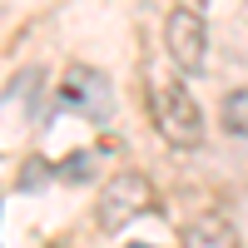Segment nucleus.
<instances>
[{
    "instance_id": "nucleus-1",
    "label": "nucleus",
    "mask_w": 248,
    "mask_h": 248,
    "mask_svg": "<svg viewBox=\"0 0 248 248\" xmlns=\"http://www.w3.org/2000/svg\"><path fill=\"white\" fill-rule=\"evenodd\" d=\"M149 109H154L159 134L169 139L174 149H199V139H203V114H199V105H194V94L184 90V79L149 75Z\"/></svg>"
},
{
    "instance_id": "nucleus-8",
    "label": "nucleus",
    "mask_w": 248,
    "mask_h": 248,
    "mask_svg": "<svg viewBox=\"0 0 248 248\" xmlns=\"http://www.w3.org/2000/svg\"><path fill=\"white\" fill-rule=\"evenodd\" d=\"M134 248H149V243H134Z\"/></svg>"
},
{
    "instance_id": "nucleus-7",
    "label": "nucleus",
    "mask_w": 248,
    "mask_h": 248,
    "mask_svg": "<svg viewBox=\"0 0 248 248\" xmlns=\"http://www.w3.org/2000/svg\"><path fill=\"white\" fill-rule=\"evenodd\" d=\"M85 169H94V159H90V154H75V159H65V164H60V179L79 184V179H90Z\"/></svg>"
},
{
    "instance_id": "nucleus-2",
    "label": "nucleus",
    "mask_w": 248,
    "mask_h": 248,
    "mask_svg": "<svg viewBox=\"0 0 248 248\" xmlns=\"http://www.w3.org/2000/svg\"><path fill=\"white\" fill-rule=\"evenodd\" d=\"M154 209V184L149 174H139V169H119L105 179V189H99V203H94V223L105 233H119L124 223H134Z\"/></svg>"
},
{
    "instance_id": "nucleus-6",
    "label": "nucleus",
    "mask_w": 248,
    "mask_h": 248,
    "mask_svg": "<svg viewBox=\"0 0 248 248\" xmlns=\"http://www.w3.org/2000/svg\"><path fill=\"white\" fill-rule=\"evenodd\" d=\"M218 119H223V129H229L233 139H248V85L223 94V109H218Z\"/></svg>"
},
{
    "instance_id": "nucleus-5",
    "label": "nucleus",
    "mask_w": 248,
    "mask_h": 248,
    "mask_svg": "<svg viewBox=\"0 0 248 248\" xmlns=\"http://www.w3.org/2000/svg\"><path fill=\"white\" fill-rule=\"evenodd\" d=\"M184 248H238V233L223 214H199L184 229Z\"/></svg>"
},
{
    "instance_id": "nucleus-3",
    "label": "nucleus",
    "mask_w": 248,
    "mask_h": 248,
    "mask_svg": "<svg viewBox=\"0 0 248 248\" xmlns=\"http://www.w3.org/2000/svg\"><path fill=\"white\" fill-rule=\"evenodd\" d=\"M164 50H169V60L184 70V75H199L203 65H209V30H203V20L179 5L164 15Z\"/></svg>"
},
{
    "instance_id": "nucleus-4",
    "label": "nucleus",
    "mask_w": 248,
    "mask_h": 248,
    "mask_svg": "<svg viewBox=\"0 0 248 248\" xmlns=\"http://www.w3.org/2000/svg\"><path fill=\"white\" fill-rule=\"evenodd\" d=\"M60 105L79 109V114H94V119H109L114 99H109V79L90 70V65H70L65 79H60Z\"/></svg>"
}]
</instances>
